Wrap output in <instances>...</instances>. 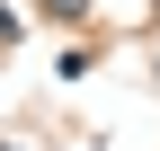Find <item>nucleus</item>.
<instances>
[{
	"mask_svg": "<svg viewBox=\"0 0 160 151\" xmlns=\"http://www.w3.org/2000/svg\"><path fill=\"white\" fill-rule=\"evenodd\" d=\"M36 9H45V18H53V27H80V18H89V9H98V0H36Z\"/></svg>",
	"mask_w": 160,
	"mask_h": 151,
	"instance_id": "f257e3e1",
	"label": "nucleus"
},
{
	"mask_svg": "<svg viewBox=\"0 0 160 151\" xmlns=\"http://www.w3.org/2000/svg\"><path fill=\"white\" fill-rule=\"evenodd\" d=\"M0 151H9V142H0Z\"/></svg>",
	"mask_w": 160,
	"mask_h": 151,
	"instance_id": "7ed1b4c3",
	"label": "nucleus"
},
{
	"mask_svg": "<svg viewBox=\"0 0 160 151\" xmlns=\"http://www.w3.org/2000/svg\"><path fill=\"white\" fill-rule=\"evenodd\" d=\"M0 45H18V9H0Z\"/></svg>",
	"mask_w": 160,
	"mask_h": 151,
	"instance_id": "f03ea898",
	"label": "nucleus"
}]
</instances>
